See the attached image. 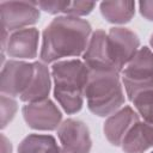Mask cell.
Returning a JSON list of instances; mask_svg holds the SVG:
<instances>
[{
    "label": "cell",
    "instance_id": "cell-1",
    "mask_svg": "<svg viewBox=\"0 0 153 153\" xmlns=\"http://www.w3.org/2000/svg\"><path fill=\"white\" fill-rule=\"evenodd\" d=\"M91 35L88 22L72 16L53 19L43 31L41 60L53 62L62 57L79 56L85 53Z\"/></svg>",
    "mask_w": 153,
    "mask_h": 153
},
{
    "label": "cell",
    "instance_id": "cell-2",
    "mask_svg": "<svg viewBox=\"0 0 153 153\" xmlns=\"http://www.w3.org/2000/svg\"><path fill=\"white\" fill-rule=\"evenodd\" d=\"M54 96L67 114H75L82 108L90 71L80 60L59 61L51 67Z\"/></svg>",
    "mask_w": 153,
    "mask_h": 153
},
{
    "label": "cell",
    "instance_id": "cell-3",
    "mask_svg": "<svg viewBox=\"0 0 153 153\" xmlns=\"http://www.w3.org/2000/svg\"><path fill=\"white\" fill-rule=\"evenodd\" d=\"M85 96L92 114L103 117L116 112L124 103L118 72L90 71Z\"/></svg>",
    "mask_w": 153,
    "mask_h": 153
},
{
    "label": "cell",
    "instance_id": "cell-4",
    "mask_svg": "<svg viewBox=\"0 0 153 153\" xmlns=\"http://www.w3.org/2000/svg\"><path fill=\"white\" fill-rule=\"evenodd\" d=\"M122 81L130 102L153 90V53L147 47L139 49L123 68Z\"/></svg>",
    "mask_w": 153,
    "mask_h": 153
},
{
    "label": "cell",
    "instance_id": "cell-5",
    "mask_svg": "<svg viewBox=\"0 0 153 153\" xmlns=\"http://www.w3.org/2000/svg\"><path fill=\"white\" fill-rule=\"evenodd\" d=\"M140 41L126 27H112L108 33V48L115 69L120 73L137 53Z\"/></svg>",
    "mask_w": 153,
    "mask_h": 153
},
{
    "label": "cell",
    "instance_id": "cell-6",
    "mask_svg": "<svg viewBox=\"0 0 153 153\" xmlns=\"http://www.w3.org/2000/svg\"><path fill=\"white\" fill-rule=\"evenodd\" d=\"M35 75V63L18 60L7 61L1 71L0 90L2 94L14 97L22 96Z\"/></svg>",
    "mask_w": 153,
    "mask_h": 153
},
{
    "label": "cell",
    "instance_id": "cell-7",
    "mask_svg": "<svg viewBox=\"0 0 153 153\" xmlns=\"http://www.w3.org/2000/svg\"><path fill=\"white\" fill-rule=\"evenodd\" d=\"M1 25L5 31H18L35 24L39 18L37 2L32 1H1Z\"/></svg>",
    "mask_w": 153,
    "mask_h": 153
},
{
    "label": "cell",
    "instance_id": "cell-8",
    "mask_svg": "<svg viewBox=\"0 0 153 153\" xmlns=\"http://www.w3.org/2000/svg\"><path fill=\"white\" fill-rule=\"evenodd\" d=\"M23 116L26 124L36 130H54L62 120L61 111L49 99L27 103L23 108Z\"/></svg>",
    "mask_w": 153,
    "mask_h": 153
},
{
    "label": "cell",
    "instance_id": "cell-9",
    "mask_svg": "<svg viewBox=\"0 0 153 153\" xmlns=\"http://www.w3.org/2000/svg\"><path fill=\"white\" fill-rule=\"evenodd\" d=\"M62 148L67 153H88L92 146L87 126L78 120L63 121L57 130Z\"/></svg>",
    "mask_w": 153,
    "mask_h": 153
},
{
    "label": "cell",
    "instance_id": "cell-10",
    "mask_svg": "<svg viewBox=\"0 0 153 153\" xmlns=\"http://www.w3.org/2000/svg\"><path fill=\"white\" fill-rule=\"evenodd\" d=\"M84 62L90 71H115L109 48L108 33L103 30H97L92 33L87 48L84 53Z\"/></svg>",
    "mask_w": 153,
    "mask_h": 153
},
{
    "label": "cell",
    "instance_id": "cell-11",
    "mask_svg": "<svg viewBox=\"0 0 153 153\" xmlns=\"http://www.w3.org/2000/svg\"><path fill=\"white\" fill-rule=\"evenodd\" d=\"M139 122V115L130 106H124L114 112L104 123V134L106 140L114 145H122L126 135Z\"/></svg>",
    "mask_w": 153,
    "mask_h": 153
},
{
    "label": "cell",
    "instance_id": "cell-12",
    "mask_svg": "<svg viewBox=\"0 0 153 153\" xmlns=\"http://www.w3.org/2000/svg\"><path fill=\"white\" fill-rule=\"evenodd\" d=\"M39 33L33 27L22 29L8 35V38L2 47L11 57L16 59H33L37 55Z\"/></svg>",
    "mask_w": 153,
    "mask_h": 153
},
{
    "label": "cell",
    "instance_id": "cell-13",
    "mask_svg": "<svg viewBox=\"0 0 153 153\" xmlns=\"http://www.w3.org/2000/svg\"><path fill=\"white\" fill-rule=\"evenodd\" d=\"M121 146L124 153H145L153 147V124L139 121L126 135Z\"/></svg>",
    "mask_w": 153,
    "mask_h": 153
},
{
    "label": "cell",
    "instance_id": "cell-14",
    "mask_svg": "<svg viewBox=\"0 0 153 153\" xmlns=\"http://www.w3.org/2000/svg\"><path fill=\"white\" fill-rule=\"evenodd\" d=\"M50 91V74L45 65L35 62V75L27 88L20 96L23 102L36 103L45 100Z\"/></svg>",
    "mask_w": 153,
    "mask_h": 153
},
{
    "label": "cell",
    "instance_id": "cell-15",
    "mask_svg": "<svg viewBox=\"0 0 153 153\" xmlns=\"http://www.w3.org/2000/svg\"><path fill=\"white\" fill-rule=\"evenodd\" d=\"M103 17L114 24L128 23L135 13L134 1H104L100 4Z\"/></svg>",
    "mask_w": 153,
    "mask_h": 153
},
{
    "label": "cell",
    "instance_id": "cell-16",
    "mask_svg": "<svg viewBox=\"0 0 153 153\" xmlns=\"http://www.w3.org/2000/svg\"><path fill=\"white\" fill-rule=\"evenodd\" d=\"M60 148L51 135L31 134L26 136L18 147V153H61Z\"/></svg>",
    "mask_w": 153,
    "mask_h": 153
},
{
    "label": "cell",
    "instance_id": "cell-17",
    "mask_svg": "<svg viewBox=\"0 0 153 153\" xmlns=\"http://www.w3.org/2000/svg\"><path fill=\"white\" fill-rule=\"evenodd\" d=\"M131 103L143 120L153 124V90L139 96Z\"/></svg>",
    "mask_w": 153,
    "mask_h": 153
},
{
    "label": "cell",
    "instance_id": "cell-18",
    "mask_svg": "<svg viewBox=\"0 0 153 153\" xmlns=\"http://www.w3.org/2000/svg\"><path fill=\"white\" fill-rule=\"evenodd\" d=\"M17 111V102L7 97L6 94L1 96V128H5L14 117Z\"/></svg>",
    "mask_w": 153,
    "mask_h": 153
},
{
    "label": "cell",
    "instance_id": "cell-19",
    "mask_svg": "<svg viewBox=\"0 0 153 153\" xmlns=\"http://www.w3.org/2000/svg\"><path fill=\"white\" fill-rule=\"evenodd\" d=\"M96 6L94 2H88V1H74L69 4L66 14L72 16V17H78V16H86L88 14L93 7Z\"/></svg>",
    "mask_w": 153,
    "mask_h": 153
},
{
    "label": "cell",
    "instance_id": "cell-20",
    "mask_svg": "<svg viewBox=\"0 0 153 153\" xmlns=\"http://www.w3.org/2000/svg\"><path fill=\"white\" fill-rule=\"evenodd\" d=\"M71 1H38L37 5L41 7L43 11L56 14V13H66Z\"/></svg>",
    "mask_w": 153,
    "mask_h": 153
},
{
    "label": "cell",
    "instance_id": "cell-21",
    "mask_svg": "<svg viewBox=\"0 0 153 153\" xmlns=\"http://www.w3.org/2000/svg\"><path fill=\"white\" fill-rule=\"evenodd\" d=\"M140 13L148 20H153V1H140Z\"/></svg>",
    "mask_w": 153,
    "mask_h": 153
},
{
    "label": "cell",
    "instance_id": "cell-22",
    "mask_svg": "<svg viewBox=\"0 0 153 153\" xmlns=\"http://www.w3.org/2000/svg\"><path fill=\"white\" fill-rule=\"evenodd\" d=\"M1 153H12V145L4 134L1 135Z\"/></svg>",
    "mask_w": 153,
    "mask_h": 153
},
{
    "label": "cell",
    "instance_id": "cell-23",
    "mask_svg": "<svg viewBox=\"0 0 153 153\" xmlns=\"http://www.w3.org/2000/svg\"><path fill=\"white\" fill-rule=\"evenodd\" d=\"M151 45H152V48H153V35H152V37H151Z\"/></svg>",
    "mask_w": 153,
    "mask_h": 153
},
{
    "label": "cell",
    "instance_id": "cell-24",
    "mask_svg": "<svg viewBox=\"0 0 153 153\" xmlns=\"http://www.w3.org/2000/svg\"><path fill=\"white\" fill-rule=\"evenodd\" d=\"M61 153H67V152H66V151H65V149L62 148V151H61Z\"/></svg>",
    "mask_w": 153,
    "mask_h": 153
},
{
    "label": "cell",
    "instance_id": "cell-25",
    "mask_svg": "<svg viewBox=\"0 0 153 153\" xmlns=\"http://www.w3.org/2000/svg\"><path fill=\"white\" fill-rule=\"evenodd\" d=\"M152 153H153V152H152Z\"/></svg>",
    "mask_w": 153,
    "mask_h": 153
}]
</instances>
